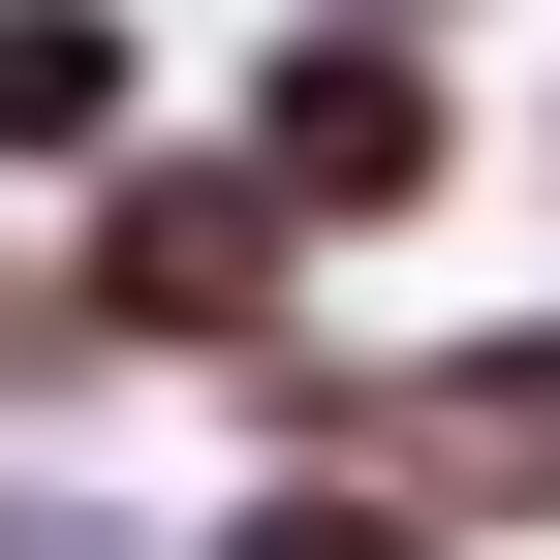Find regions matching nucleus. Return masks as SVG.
<instances>
[{
  "label": "nucleus",
  "mask_w": 560,
  "mask_h": 560,
  "mask_svg": "<svg viewBox=\"0 0 560 560\" xmlns=\"http://www.w3.org/2000/svg\"><path fill=\"white\" fill-rule=\"evenodd\" d=\"M312 219L219 156V125H156V156H94L32 219V280H0V405H62V374H249V342H312Z\"/></svg>",
  "instance_id": "f257e3e1"
},
{
  "label": "nucleus",
  "mask_w": 560,
  "mask_h": 560,
  "mask_svg": "<svg viewBox=\"0 0 560 560\" xmlns=\"http://www.w3.org/2000/svg\"><path fill=\"white\" fill-rule=\"evenodd\" d=\"M219 156H249L312 249H405V219L467 187V62H405V32H312V0H280V62L219 94Z\"/></svg>",
  "instance_id": "f03ea898"
},
{
  "label": "nucleus",
  "mask_w": 560,
  "mask_h": 560,
  "mask_svg": "<svg viewBox=\"0 0 560 560\" xmlns=\"http://www.w3.org/2000/svg\"><path fill=\"white\" fill-rule=\"evenodd\" d=\"M374 467H405L467 560H529V529H560V312H436V342H374Z\"/></svg>",
  "instance_id": "7ed1b4c3"
},
{
  "label": "nucleus",
  "mask_w": 560,
  "mask_h": 560,
  "mask_svg": "<svg viewBox=\"0 0 560 560\" xmlns=\"http://www.w3.org/2000/svg\"><path fill=\"white\" fill-rule=\"evenodd\" d=\"M94 156H156V32L125 0H0V219H62Z\"/></svg>",
  "instance_id": "20e7f679"
},
{
  "label": "nucleus",
  "mask_w": 560,
  "mask_h": 560,
  "mask_svg": "<svg viewBox=\"0 0 560 560\" xmlns=\"http://www.w3.org/2000/svg\"><path fill=\"white\" fill-rule=\"evenodd\" d=\"M187 560H467V529L405 499V467H219V499H187Z\"/></svg>",
  "instance_id": "39448f33"
},
{
  "label": "nucleus",
  "mask_w": 560,
  "mask_h": 560,
  "mask_svg": "<svg viewBox=\"0 0 560 560\" xmlns=\"http://www.w3.org/2000/svg\"><path fill=\"white\" fill-rule=\"evenodd\" d=\"M0 560H187V499H125V467H62V436H0Z\"/></svg>",
  "instance_id": "423d86ee"
},
{
  "label": "nucleus",
  "mask_w": 560,
  "mask_h": 560,
  "mask_svg": "<svg viewBox=\"0 0 560 560\" xmlns=\"http://www.w3.org/2000/svg\"><path fill=\"white\" fill-rule=\"evenodd\" d=\"M312 32H405V62H436V32H467V0H312Z\"/></svg>",
  "instance_id": "0eeeda50"
},
{
  "label": "nucleus",
  "mask_w": 560,
  "mask_h": 560,
  "mask_svg": "<svg viewBox=\"0 0 560 560\" xmlns=\"http://www.w3.org/2000/svg\"><path fill=\"white\" fill-rule=\"evenodd\" d=\"M0 280H32V219H0Z\"/></svg>",
  "instance_id": "6e6552de"
},
{
  "label": "nucleus",
  "mask_w": 560,
  "mask_h": 560,
  "mask_svg": "<svg viewBox=\"0 0 560 560\" xmlns=\"http://www.w3.org/2000/svg\"><path fill=\"white\" fill-rule=\"evenodd\" d=\"M529 156H560V125H529Z\"/></svg>",
  "instance_id": "1a4fd4ad"
}]
</instances>
